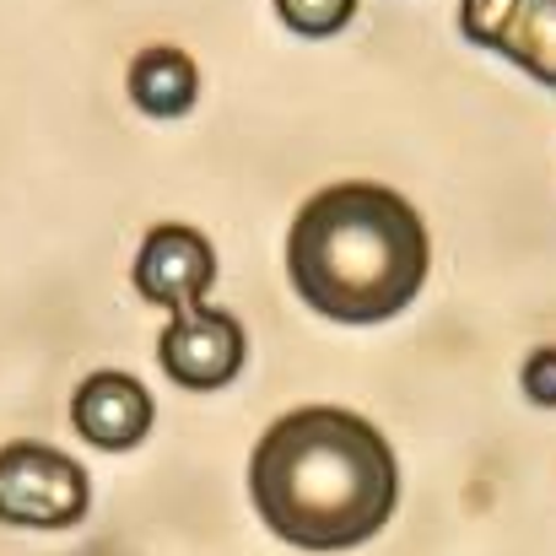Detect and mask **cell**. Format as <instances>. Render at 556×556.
<instances>
[{
    "mask_svg": "<svg viewBox=\"0 0 556 556\" xmlns=\"http://www.w3.org/2000/svg\"><path fill=\"white\" fill-rule=\"evenodd\" d=\"M260 525L298 552H352L400 503V465L368 416L303 405L265 427L249 459Z\"/></svg>",
    "mask_w": 556,
    "mask_h": 556,
    "instance_id": "cell-1",
    "label": "cell"
},
{
    "mask_svg": "<svg viewBox=\"0 0 556 556\" xmlns=\"http://www.w3.org/2000/svg\"><path fill=\"white\" fill-rule=\"evenodd\" d=\"M421 211L389 185L346 179L303 200L287 232L292 292L336 325H383L427 287Z\"/></svg>",
    "mask_w": 556,
    "mask_h": 556,
    "instance_id": "cell-2",
    "label": "cell"
},
{
    "mask_svg": "<svg viewBox=\"0 0 556 556\" xmlns=\"http://www.w3.org/2000/svg\"><path fill=\"white\" fill-rule=\"evenodd\" d=\"M92 508L87 470L49 443H5L0 448V525L11 530H71Z\"/></svg>",
    "mask_w": 556,
    "mask_h": 556,
    "instance_id": "cell-3",
    "label": "cell"
},
{
    "mask_svg": "<svg viewBox=\"0 0 556 556\" xmlns=\"http://www.w3.org/2000/svg\"><path fill=\"white\" fill-rule=\"evenodd\" d=\"M249 357V336L238 325V314L227 308H179L168 325H163V341H157V363L163 372L179 383V389H227Z\"/></svg>",
    "mask_w": 556,
    "mask_h": 556,
    "instance_id": "cell-4",
    "label": "cell"
},
{
    "mask_svg": "<svg viewBox=\"0 0 556 556\" xmlns=\"http://www.w3.org/2000/svg\"><path fill=\"white\" fill-rule=\"evenodd\" d=\"M459 33L514 60L541 87H556V0H465Z\"/></svg>",
    "mask_w": 556,
    "mask_h": 556,
    "instance_id": "cell-5",
    "label": "cell"
},
{
    "mask_svg": "<svg viewBox=\"0 0 556 556\" xmlns=\"http://www.w3.org/2000/svg\"><path fill=\"white\" fill-rule=\"evenodd\" d=\"M216 287V249L189 222H157L136 254V292L168 314L200 308Z\"/></svg>",
    "mask_w": 556,
    "mask_h": 556,
    "instance_id": "cell-6",
    "label": "cell"
},
{
    "mask_svg": "<svg viewBox=\"0 0 556 556\" xmlns=\"http://www.w3.org/2000/svg\"><path fill=\"white\" fill-rule=\"evenodd\" d=\"M71 421L76 432L92 443V448H109V454H130L152 421H157V405L147 394L141 378L119 368H103V372H87L81 389L71 394Z\"/></svg>",
    "mask_w": 556,
    "mask_h": 556,
    "instance_id": "cell-7",
    "label": "cell"
},
{
    "mask_svg": "<svg viewBox=\"0 0 556 556\" xmlns=\"http://www.w3.org/2000/svg\"><path fill=\"white\" fill-rule=\"evenodd\" d=\"M125 87H130V103H136L141 114H152V119H179V114L194 109V98H200V65L189 60L185 49H174V43H152V49H141V54L130 60Z\"/></svg>",
    "mask_w": 556,
    "mask_h": 556,
    "instance_id": "cell-8",
    "label": "cell"
},
{
    "mask_svg": "<svg viewBox=\"0 0 556 556\" xmlns=\"http://www.w3.org/2000/svg\"><path fill=\"white\" fill-rule=\"evenodd\" d=\"M281 22L303 38H330L357 16V0H276Z\"/></svg>",
    "mask_w": 556,
    "mask_h": 556,
    "instance_id": "cell-9",
    "label": "cell"
},
{
    "mask_svg": "<svg viewBox=\"0 0 556 556\" xmlns=\"http://www.w3.org/2000/svg\"><path fill=\"white\" fill-rule=\"evenodd\" d=\"M519 383H525V394H530L535 405H556V346L530 352V363H525V372H519Z\"/></svg>",
    "mask_w": 556,
    "mask_h": 556,
    "instance_id": "cell-10",
    "label": "cell"
}]
</instances>
